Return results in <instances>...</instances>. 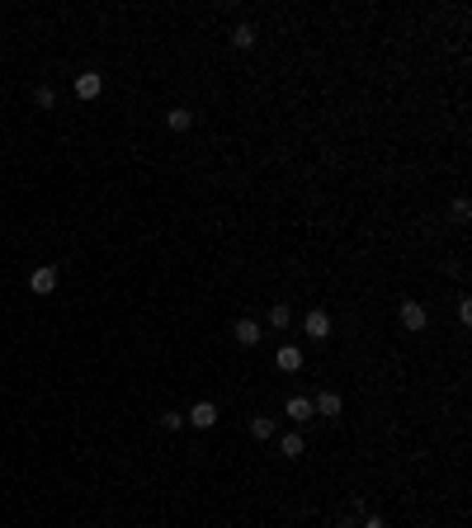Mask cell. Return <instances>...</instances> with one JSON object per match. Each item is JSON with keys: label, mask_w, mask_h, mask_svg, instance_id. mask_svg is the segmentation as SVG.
Listing matches in <instances>:
<instances>
[{"label": "cell", "mask_w": 472, "mask_h": 528, "mask_svg": "<svg viewBox=\"0 0 472 528\" xmlns=\"http://www.w3.org/2000/svg\"><path fill=\"white\" fill-rule=\"evenodd\" d=\"M52 288H57V264H38V269H33V274H29V293L47 297V293H52Z\"/></svg>", "instance_id": "6da1fadb"}, {"label": "cell", "mask_w": 472, "mask_h": 528, "mask_svg": "<svg viewBox=\"0 0 472 528\" xmlns=\"http://www.w3.org/2000/svg\"><path fill=\"white\" fill-rule=\"evenodd\" d=\"M302 330H307L312 340H326V335H330V311L326 307H312L307 316H302Z\"/></svg>", "instance_id": "7a4b0ae2"}, {"label": "cell", "mask_w": 472, "mask_h": 528, "mask_svg": "<svg viewBox=\"0 0 472 528\" xmlns=\"http://www.w3.org/2000/svg\"><path fill=\"white\" fill-rule=\"evenodd\" d=\"M185 420L194 425V429H213V425H218V406H213V401H194Z\"/></svg>", "instance_id": "3957f363"}, {"label": "cell", "mask_w": 472, "mask_h": 528, "mask_svg": "<svg viewBox=\"0 0 472 528\" xmlns=\"http://www.w3.org/2000/svg\"><path fill=\"white\" fill-rule=\"evenodd\" d=\"M76 94L80 99H99V94H104V76H99V71H80L76 76Z\"/></svg>", "instance_id": "277c9868"}, {"label": "cell", "mask_w": 472, "mask_h": 528, "mask_svg": "<svg viewBox=\"0 0 472 528\" xmlns=\"http://www.w3.org/2000/svg\"><path fill=\"white\" fill-rule=\"evenodd\" d=\"M232 335H236V344H241V349H255V344H260V321H251V316H241Z\"/></svg>", "instance_id": "5b68a950"}, {"label": "cell", "mask_w": 472, "mask_h": 528, "mask_svg": "<svg viewBox=\"0 0 472 528\" xmlns=\"http://www.w3.org/2000/svg\"><path fill=\"white\" fill-rule=\"evenodd\" d=\"M340 410H345V401H340V396H335V391H316L312 396V415H340Z\"/></svg>", "instance_id": "8992f818"}, {"label": "cell", "mask_w": 472, "mask_h": 528, "mask_svg": "<svg viewBox=\"0 0 472 528\" xmlns=\"http://www.w3.org/2000/svg\"><path fill=\"white\" fill-rule=\"evenodd\" d=\"M397 316H402V326H406V330H425V321H430V311H425L421 302H402Z\"/></svg>", "instance_id": "52a82bcc"}, {"label": "cell", "mask_w": 472, "mask_h": 528, "mask_svg": "<svg viewBox=\"0 0 472 528\" xmlns=\"http://www.w3.org/2000/svg\"><path fill=\"white\" fill-rule=\"evenodd\" d=\"M274 363H279L283 373H298V368H302V349H298V344H283L279 354H274Z\"/></svg>", "instance_id": "ba28073f"}, {"label": "cell", "mask_w": 472, "mask_h": 528, "mask_svg": "<svg viewBox=\"0 0 472 528\" xmlns=\"http://www.w3.org/2000/svg\"><path fill=\"white\" fill-rule=\"evenodd\" d=\"M283 410H288V420H293V425H302V420H312V396H288V406H283Z\"/></svg>", "instance_id": "9c48e42d"}, {"label": "cell", "mask_w": 472, "mask_h": 528, "mask_svg": "<svg viewBox=\"0 0 472 528\" xmlns=\"http://www.w3.org/2000/svg\"><path fill=\"white\" fill-rule=\"evenodd\" d=\"M279 453H283V458H302V453H307V444H302V434H298V429L279 434Z\"/></svg>", "instance_id": "30bf717a"}, {"label": "cell", "mask_w": 472, "mask_h": 528, "mask_svg": "<svg viewBox=\"0 0 472 528\" xmlns=\"http://www.w3.org/2000/svg\"><path fill=\"white\" fill-rule=\"evenodd\" d=\"M166 127H170V132H189V127H194V109H185V104L170 109L166 113Z\"/></svg>", "instance_id": "8fae6325"}, {"label": "cell", "mask_w": 472, "mask_h": 528, "mask_svg": "<svg viewBox=\"0 0 472 528\" xmlns=\"http://www.w3.org/2000/svg\"><path fill=\"white\" fill-rule=\"evenodd\" d=\"M269 326H274V330H288V326H293V311H288V302H274V307H269Z\"/></svg>", "instance_id": "7c38bea8"}, {"label": "cell", "mask_w": 472, "mask_h": 528, "mask_svg": "<svg viewBox=\"0 0 472 528\" xmlns=\"http://www.w3.org/2000/svg\"><path fill=\"white\" fill-rule=\"evenodd\" d=\"M232 47H241V52H251V47H255V29H251V24H236V29H232Z\"/></svg>", "instance_id": "4fadbf2b"}, {"label": "cell", "mask_w": 472, "mask_h": 528, "mask_svg": "<svg viewBox=\"0 0 472 528\" xmlns=\"http://www.w3.org/2000/svg\"><path fill=\"white\" fill-rule=\"evenodd\" d=\"M251 434H255V439H274V434H279V425H274L269 415H255V420H251Z\"/></svg>", "instance_id": "5bb4252c"}, {"label": "cell", "mask_w": 472, "mask_h": 528, "mask_svg": "<svg viewBox=\"0 0 472 528\" xmlns=\"http://www.w3.org/2000/svg\"><path fill=\"white\" fill-rule=\"evenodd\" d=\"M359 514H364V500H354V505H349V514H340V519H335V528H359Z\"/></svg>", "instance_id": "9a60e30c"}, {"label": "cell", "mask_w": 472, "mask_h": 528, "mask_svg": "<svg viewBox=\"0 0 472 528\" xmlns=\"http://www.w3.org/2000/svg\"><path fill=\"white\" fill-rule=\"evenodd\" d=\"M33 104H38V109H52V104H57V90H52V85H38V90H33Z\"/></svg>", "instance_id": "2e32d148"}, {"label": "cell", "mask_w": 472, "mask_h": 528, "mask_svg": "<svg viewBox=\"0 0 472 528\" xmlns=\"http://www.w3.org/2000/svg\"><path fill=\"white\" fill-rule=\"evenodd\" d=\"M359 528H387V524H383V514H378V510H364L359 514Z\"/></svg>", "instance_id": "e0dca14e"}, {"label": "cell", "mask_w": 472, "mask_h": 528, "mask_svg": "<svg viewBox=\"0 0 472 528\" xmlns=\"http://www.w3.org/2000/svg\"><path fill=\"white\" fill-rule=\"evenodd\" d=\"M180 425H185L180 410H161V429H180Z\"/></svg>", "instance_id": "ac0fdd59"}, {"label": "cell", "mask_w": 472, "mask_h": 528, "mask_svg": "<svg viewBox=\"0 0 472 528\" xmlns=\"http://www.w3.org/2000/svg\"><path fill=\"white\" fill-rule=\"evenodd\" d=\"M472 218V203L468 199H454V222H468Z\"/></svg>", "instance_id": "d6986e66"}, {"label": "cell", "mask_w": 472, "mask_h": 528, "mask_svg": "<svg viewBox=\"0 0 472 528\" xmlns=\"http://www.w3.org/2000/svg\"><path fill=\"white\" fill-rule=\"evenodd\" d=\"M458 321H463V326L472 321V302H468V297H458Z\"/></svg>", "instance_id": "ffe728a7"}]
</instances>
